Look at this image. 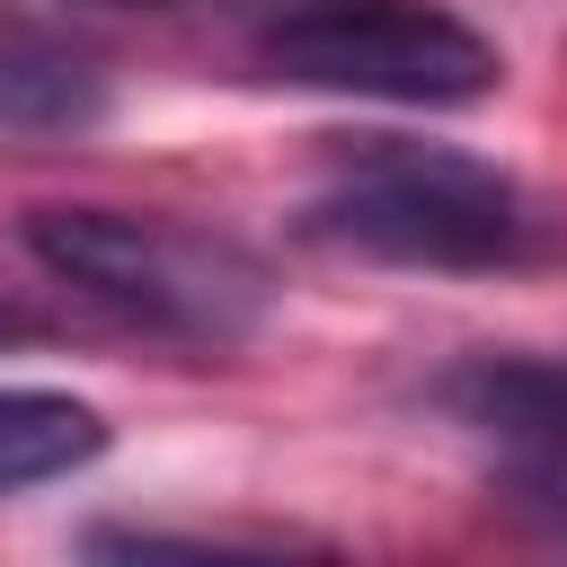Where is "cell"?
<instances>
[{
  "mask_svg": "<svg viewBox=\"0 0 567 567\" xmlns=\"http://www.w3.org/2000/svg\"><path fill=\"white\" fill-rule=\"evenodd\" d=\"M301 230L346 257L425 266V275H487V266H523L549 248V213L523 177H505L496 159H470V151L399 142V133L337 151Z\"/></svg>",
  "mask_w": 567,
  "mask_h": 567,
  "instance_id": "6da1fadb",
  "label": "cell"
},
{
  "mask_svg": "<svg viewBox=\"0 0 567 567\" xmlns=\"http://www.w3.org/2000/svg\"><path fill=\"white\" fill-rule=\"evenodd\" d=\"M27 248L53 284L89 292L97 310L177 337V346H239L266 310V275L186 221L115 213V204H44L27 213Z\"/></svg>",
  "mask_w": 567,
  "mask_h": 567,
  "instance_id": "7a4b0ae2",
  "label": "cell"
},
{
  "mask_svg": "<svg viewBox=\"0 0 567 567\" xmlns=\"http://www.w3.org/2000/svg\"><path fill=\"white\" fill-rule=\"evenodd\" d=\"M284 89L372 106H478L505 89V53L443 0H301L257 35Z\"/></svg>",
  "mask_w": 567,
  "mask_h": 567,
  "instance_id": "3957f363",
  "label": "cell"
},
{
  "mask_svg": "<svg viewBox=\"0 0 567 567\" xmlns=\"http://www.w3.org/2000/svg\"><path fill=\"white\" fill-rule=\"evenodd\" d=\"M443 408L487 452V478L567 540V363L558 354H478L443 381Z\"/></svg>",
  "mask_w": 567,
  "mask_h": 567,
  "instance_id": "277c9868",
  "label": "cell"
},
{
  "mask_svg": "<svg viewBox=\"0 0 567 567\" xmlns=\"http://www.w3.org/2000/svg\"><path fill=\"white\" fill-rule=\"evenodd\" d=\"M97 115H106V71L89 53L27 35V27L0 35V133L62 142V133H89Z\"/></svg>",
  "mask_w": 567,
  "mask_h": 567,
  "instance_id": "5b68a950",
  "label": "cell"
},
{
  "mask_svg": "<svg viewBox=\"0 0 567 567\" xmlns=\"http://www.w3.org/2000/svg\"><path fill=\"white\" fill-rule=\"evenodd\" d=\"M106 452V416L71 390H0V496L71 478Z\"/></svg>",
  "mask_w": 567,
  "mask_h": 567,
  "instance_id": "8992f818",
  "label": "cell"
},
{
  "mask_svg": "<svg viewBox=\"0 0 567 567\" xmlns=\"http://www.w3.org/2000/svg\"><path fill=\"white\" fill-rule=\"evenodd\" d=\"M89 9H159V0H89Z\"/></svg>",
  "mask_w": 567,
  "mask_h": 567,
  "instance_id": "52a82bcc",
  "label": "cell"
},
{
  "mask_svg": "<svg viewBox=\"0 0 567 567\" xmlns=\"http://www.w3.org/2000/svg\"><path fill=\"white\" fill-rule=\"evenodd\" d=\"M9 328H18V319H9V310H0V337H9Z\"/></svg>",
  "mask_w": 567,
  "mask_h": 567,
  "instance_id": "ba28073f",
  "label": "cell"
}]
</instances>
